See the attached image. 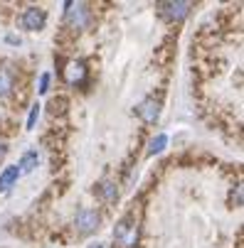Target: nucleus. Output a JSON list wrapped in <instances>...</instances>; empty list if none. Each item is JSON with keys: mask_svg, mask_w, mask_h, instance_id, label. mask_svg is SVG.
<instances>
[{"mask_svg": "<svg viewBox=\"0 0 244 248\" xmlns=\"http://www.w3.org/2000/svg\"><path fill=\"white\" fill-rule=\"evenodd\" d=\"M45 22H47V13H45L42 8H27V10L22 13V27H25V30L37 32V30L45 27Z\"/></svg>", "mask_w": 244, "mask_h": 248, "instance_id": "20e7f679", "label": "nucleus"}, {"mask_svg": "<svg viewBox=\"0 0 244 248\" xmlns=\"http://www.w3.org/2000/svg\"><path fill=\"white\" fill-rule=\"evenodd\" d=\"M47 84H50V74H42V79H40V93H45L50 89Z\"/></svg>", "mask_w": 244, "mask_h": 248, "instance_id": "4468645a", "label": "nucleus"}, {"mask_svg": "<svg viewBox=\"0 0 244 248\" xmlns=\"http://www.w3.org/2000/svg\"><path fill=\"white\" fill-rule=\"evenodd\" d=\"M156 8H158V15L160 17H165L170 22H180L190 13L192 3H188V0H178V3H158Z\"/></svg>", "mask_w": 244, "mask_h": 248, "instance_id": "f03ea898", "label": "nucleus"}, {"mask_svg": "<svg viewBox=\"0 0 244 248\" xmlns=\"http://www.w3.org/2000/svg\"><path fill=\"white\" fill-rule=\"evenodd\" d=\"M84 77H87V66H84V62H69L67 64V69H64V81L67 84H79V81H84Z\"/></svg>", "mask_w": 244, "mask_h": 248, "instance_id": "0eeeda50", "label": "nucleus"}, {"mask_svg": "<svg viewBox=\"0 0 244 248\" xmlns=\"http://www.w3.org/2000/svg\"><path fill=\"white\" fill-rule=\"evenodd\" d=\"M116 194H119V189H116L114 182H104V185H101V197L106 199V202H114Z\"/></svg>", "mask_w": 244, "mask_h": 248, "instance_id": "9b49d317", "label": "nucleus"}, {"mask_svg": "<svg viewBox=\"0 0 244 248\" xmlns=\"http://www.w3.org/2000/svg\"><path fill=\"white\" fill-rule=\"evenodd\" d=\"M64 22L74 30L87 27L89 22V5L87 3H67L64 5Z\"/></svg>", "mask_w": 244, "mask_h": 248, "instance_id": "f257e3e1", "label": "nucleus"}, {"mask_svg": "<svg viewBox=\"0 0 244 248\" xmlns=\"http://www.w3.org/2000/svg\"><path fill=\"white\" fill-rule=\"evenodd\" d=\"M37 113H40V106H32L30 118H27V128H35V121H37Z\"/></svg>", "mask_w": 244, "mask_h": 248, "instance_id": "ddd939ff", "label": "nucleus"}, {"mask_svg": "<svg viewBox=\"0 0 244 248\" xmlns=\"http://www.w3.org/2000/svg\"><path fill=\"white\" fill-rule=\"evenodd\" d=\"M91 248H101V246H91Z\"/></svg>", "mask_w": 244, "mask_h": 248, "instance_id": "dca6fc26", "label": "nucleus"}, {"mask_svg": "<svg viewBox=\"0 0 244 248\" xmlns=\"http://www.w3.org/2000/svg\"><path fill=\"white\" fill-rule=\"evenodd\" d=\"M13 86H15V74L10 72L8 66H3V69H0V98L8 96L13 91Z\"/></svg>", "mask_w": 244, "mask_h": 248, "instance_id": "6e6552de", "label": "nucleus"}, {"mask_svg": "<svg viewBox=\"0 0 244 248\" xmlns=\"http://www.w3.org/2000/svg\"><path fill=\"white\" fill-rule=\"evenodd\" d=\"M165 143H168V135H158V138L153 140V145H151V150H148V155H156V153H160Z\"/></svg>", "mask_w": 244, "mask_h": 248, "instance_id": "f8f14e48", "label": "nucleus"}, {"mask_svg": "<svg viewBox=\"0 0 244 248\" xmlns=\"http://www.w3.org/2000/svg\"><path fill=\"white\" fill-rule=\"evenodd\" d=\"M37 160H40V157H37V153H35V150L25 153V155H22V160H20V167H17V170H20V174H22V172H32L35 167H37Z\"/></svg>", "mask_w": 244, "mask_h": 248, "instance_id": "9d476101", "label": "nucleus"}, {"mask_svg": "<svg viewBox=\"0 0 244 248\" xmlns=\"http://www.w3.org/2000/svg\"><path fill=\"white\" fill-rule=\"evenodd\" d=\"M114 236H116V241H119L121 246L131 248V246H136V241H138V226L131 224V221H121L119 229L114 231Z\"/></svg>", "mask_w": 244, "mask_h": 248, "instance_id": "39448f33", "label": "nucleus"}, {"mask_svg": "<svg viewBox=\"0 0 244 248\" xmlns=\"http://www.w3.org/2000/svg\"><path fill=\"white\" fill-rule=\"evenodd\" d=\"M5 153H8V145L3 143V140H0V160H3V157H5Z\"/></svg>", "mask_w": 244, "mask_h": 248, "instance_id": "2eb2a0df", "label": "nucleus"}, {"mask_svg": "<svg viewBox=\"0 0 244 248\" xmlns=\"http://www.w3.org/2000/svg\"><path fill=\"white\" fill-rule=\"evenodd\" d=\"M17 177H20V170L17 167H8L3 174H0V192H8L17 182Z\"/></svg>", "mask_w": 244, "mask_h": 248, "instance_id": "1a4fd4ad", "label": "nucleus"}, {"mask_svg": "<svg viewBox=\"0 0 244 248\" xmlns=\"http://www.w3.org/2000/svg\"><path fill=\"white\" fill-rule=\"evenodd\" d=\"M138 116H141L143 123L153 125L158 121V116H160V101L158 98H146L141 106H138Z\"/></svg>", "mask_w": 244, "mask_h": 248, "instance_id": "423d86ee", "label": "nucleus"}, {"mask_svg": "<svg viewBox=\"0 0 244 248\" xmlns=\"http://www.w3.org/2000/svg\"><path fill=\"white\" fill-rule=\"evenodd\" d=\"M99 221H101V217L96 214L94 209H82L77 214V219H74V226H77V231L82 236H87V233H94L99 229Z\"/></svg>", "mask_w": 244, "mask_h": 248, "instance_id": "7ed1b4c3", "label": "nucleus"}]
</instances>
